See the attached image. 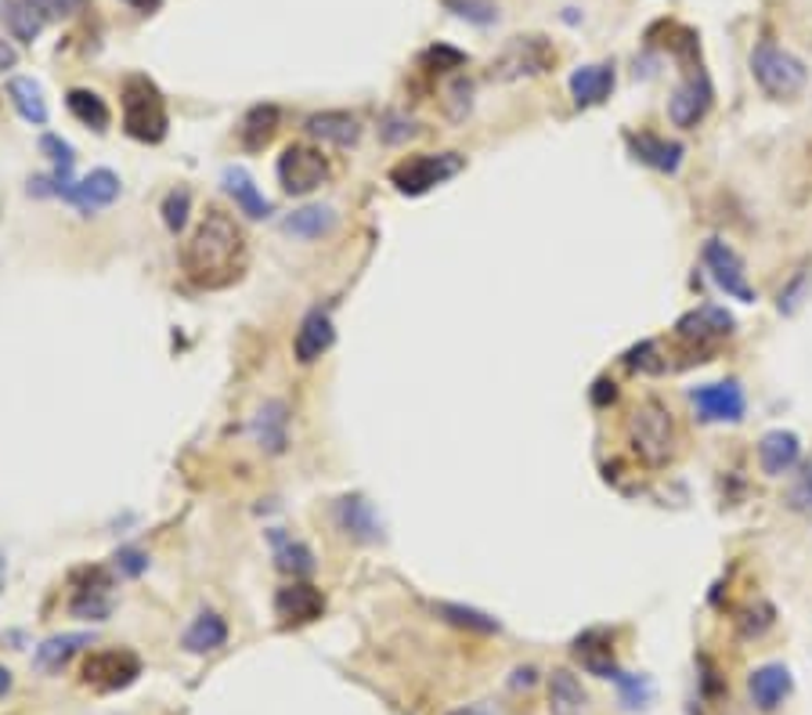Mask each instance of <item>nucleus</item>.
I'll return each instance as SVG.
<instances>
[{
    "instance_id": "nucleus-1",
    "label": "nucleus",
    "mask_w": 812,
    "mask_h": 715,
    "mask_svg": "<svg viewBox=\"0 0 812 715\" xmlns=\"http://www.w3.org/2000/svg\"><path fill=\"white\" fill-rule=\"evenodd\" d=\"M246 232L225 210H206L199 228L181 250V268L199 290H225V286L239 282L242 271H246Z\"/></svg>"
},
{
    "instance_id": "nucleus-2",
    "label": "nucleus",
    "mask_w": 812,
    "mask_h": 715,
    "mask_svg": "<svg viewBox=\"0 0 812 715\" xmlns=\"http://www.w3.org/2000/svg\"><path fill=\"white\" fill-rule=\"evenodd\" d=\"M629 445L632 452L643 459L646 466H665L676 456L679 434H676V420L665 401L646 398L632 409L629 416Z\"/></svg>"
},
{
    "instance_id": "nucleus-3",
    "label": "nucleus",
    "mask_w": 812,
    "mask_h": 715,
    "mask_svg": "<svg viewBox=\"0 0 812 715\" xmlns=\"http://www.w3.org/2000/svg\"><path fill=\"white\" fill-rule=\"evenodd\" d=\"M167 101H162L159 87L145 73H134L123 80V131L134 142L159 145L167 137Z\"/></svg>"
},
{
    "instance_id": "nucleus-4",
    "label": "nucleus",
    "mask_w": 812,
    "mask_h": 715,
    "mask_svg": "<svg viewBox=\"0 0 812 715\" xmlns=\"http://www.w3.org/2000/svg\"><path fill=\"white\" fill-rule=\"evenodd\" d=\"M751 73L769 98H795L809 80L805 62L795 59L791 51L776 48V44H759L751 51Z\"/></svg>"
},
{
    "instance_id": "nucleus-5",
    "label": "nucleus",
    "mask_w": 812,
    "mask_h": 715,
    "mask_svg": "<svg viewBox=\"0 0 812 715\" xmlns=\"http://www.w3.org/2000/svg\"><path fill=\"white\" fill-rule=\"evenodd\" d=\"M462 167H466V159H462L459 153L409 156L390 170V184L401 195H426L431 189H437V184H445L456 174H462Z\"/></svg>"
},
{
    "instance_id": "nucleus-6",
    "label": "nucleus",
    "mask_w": 812,
    "mask_h": 715,
    "mask_svg": "<svg viewBox=\"0 0 812 715\" xmlns=\"http://www.w3.org/2000/svg\"><path fill=\"white\" fill-rule=\"evenodd\" d=\"M553 65H556V48L545 37H513L492 59V76L509 84V80L542 76Z\"/></svg>"
},
{
    "instance_id": "nucleus-7",
    "label": "nucleus",
    "mask_w": 812,
    "mask_h": 715,
    "mask_svg": "<svg viewBox=\"0 0 812 715\" xmlns=\"http://www.w3.org/2000/svg\"><path fill=\"white\" fill-rule=\"evenodd\" d=\"M701 260L707 275H712V282L723 290L726 296L740 300V304H755V286L748 282V271H744V260H740V253L729 246L723 239H707L704 250H701Z\"/></svg>"
},
{
    "instance_id": "nucleus-8",
    "label": "nucleus",
    "mask_w": 812,
    "mask_h": 715,
    "mask_svg": "<svg viewBox=\"0 0 812 715\" xmlns=\"http://www.w3.org/2000/svg\"><path fill=\"white\" fill-rule=\"evenodd\" d=\"M278 181H282V192L289 195H307L329 181V159L311 145H289L278 156Z\"/></svg>"
},
{
    "instance_id": "nucleus-9",
    "label": "nucleus",
    "mask_w": 812,
    "mask_h": 715,
    "mask_svg": "<svg viewBox=\"0 0 812 715\" xmlns=\"http://www.w3.org/2000/svg\"><path fill=\"white\" fill-rule=\"evenodd\" d=\"M690 401H693V409H698L701 423H740L744 420V409H748V398H744V390H740L737 379L693 387Z\"/></svg>"
},
{
    "instance_id": "nucleus-10",
    "label": "nucleus",
    "mask_w": 812,
    "mask_h": 715,
    "mask_svg": "<svg viewBox=\"0 0 812 715\" xmlns=\"http://www.w3.org/2000/svg\"><path fill=\"white\" fill-rule=\"evenodd\" d=\"M712 98H715V90H712V80H707V73L701 65L690 69L687 80H682V84L671 90V98H668V120L676 126H682V131H690V126H698L707 117Z\"/></svg>"
},
{
    "instance_id": "nucleus-11",
    "label": "nucleus",
    "mask_w": 812,
    "mask_h": 715,
    "mask_svg": "<svg viewBox=\"0 0 812 715\" xmlns=\"http://www.w3.org/2000/svg\"><path fill=\"white\" fill-rule=\"evenodd\" d=\"M142 676V657L134 651H95L84 662V679L95 690H123Z\"/></svg>"
},
{
    "instance_id": "nucleus-12",
    "label": "nucleus",
    "mask_w": 812,
    "mask_h": 715,
    "mask_svg": "<svg viewBox=\"0 0 812 715\" xmlns=\"http://www.w3.org/2000/svg\"><path fill=\"white\" fill-rule=\"evenodd\" d=\"M737 326V318L729 315L726 307L718 304H701L698 311H687L679 322H676V337L682 343H693V348H707V343L729 337Z\"/></svg>"
},
{
    "instance_id": "nucleus-13",
    "label": "nucleus",
    "mask_w": 812,
    "mask_h": 715,
    "mask_svg": "<svg viewBox=\"0 0 812 715\" xmlns=\"http://www.w3.org/2000/svg\"><path fill=\"white\" fill-rule=\"evenodd\" d=\"M325 610V596L322 590L307 582H293V585H282L275 596V615L286 621V626H307V621L322 618Z\"/></svg>"
},
{
    "instance_id": "nucleus-14",
    "label": "nucleus",
    "mask_w": 812,
    "mask_h": 715,
    "mask_svg": "<svg viewBox=\"0 0 812 715\" xmlns=\"http://www.w3.org/2000/svg\"><path fill=\"white\" fill-rule=\"evenodd\" d=\"M791 690H795V679L787 665H762L748 676V694L762 712H776L791 698Z\"/></svg>"
},
{
    "instance_id": "nucleus-15",
    "label": "nucleus",
    "mask_w": 812,
    "mask_h": 715,
    "mask_svg": "<svg viewBox=\"0 0 812 715\" xmlns=\"http://www.w3.org/2000/svg\"><path fill=\"white\" fill-rule=\"evenodd\" d=\"M336 524L347 538L357 542H379L383 538V524L373 510V502L362 499V495H347V499L336 502Z\"/></svg>"
},
{
    "instance_id": "nucleus-16",
    "label": "nucleus",
    "mask_w": 812,
    "mask_h": 715,
    "mask_svg": "<svg viewBox=\"0 0 812 715\" xmlns=\"http://www.w3.org/2000/svg\"><path fill=\"white\" fill-rule=\"evenodd\" d=\"M332 340H336V329H332L329 311H322V307L307 311V318L300 322L296 340H293V354H296V362H304V365L318 362V358L332 348Z\"/></svg>"
},
{
    "instance_id": "nucleus-17",
    "label": "nucleus",
    "mask_w": 812,
    "mask_h": 715,
    "mask_svg": "<svg viewBox=\"0 0 812 715\" xmlns=\"http://www.w3.org/2000/svg\"><path fill=\"white\" fill-rule=\"evenodd\" d=\"M798 459H802V441H798V434L791 431H769L762 434L759 441V463L769 477H784L791 474L798 466Z\"/></svg>"
},
{
    "instance_id": "nucleus-18",
    "label": "nucleus",
    "mask_w": 812,
    "mask_h": 715,
    "mask_svg": "<svg viewBox=\"0 0 812 715\" xmlns=\"http://www.w3.org/2000/svg\"><path fill=\"white\" fill-rule=\"evenodd\" d=\"M625 142H629L632 156L640 159V163L660 170V174H679L682 153H687L679 142H668V137H657V134H646V131L643 134H629Z\"/></svg>"
},
{
    "instance_id": "nucleus-19",
    "label": "nucleus",
    "mask_w": 812,
    "mask_h": 715,
    "mask_svg": "<svg viewBox=\"0 0 812 715\" xmlns=\"http://www.w3.org/2000/svg\"><path fill=\"white\" fill-rule=\"evenodd\" d=\"M120 199V178L112 174V170H90L84 181L73 184V192H69V203H76L84 214H95V210H106Z\"/></svg>"
},
{
    "instance_id": "nucleus-20",
    "label": "nucleus",
    "mask_w": 812,
    "mask_h": 715,
    "mask_svg": "<svg viewBox=\"0 0 812 715\" xmlns=\"http://www.w3.org/2000/svg\"><path fill=\"white\" fill-rule=\"evenodd\" d=\"M614 90V65H582L571 73V95L578 109H593Z\"/></svg>"
},
{
    "instance_id": "nucleus-21",
    "label": "nucleus",
    "mask_w": 812,
    "mask_h": 715,
    "mask_svg": "<svg viewBox=\"0 0 812 715\" xmlns=\"http://www.w3.org/2000/svg\"><path fill=\"white\" fill-rule=\"evenodd\" d=\"M307 134L336 148H351L362 142V123H357L351 112H315V117L307 120Z\"/></svg>"
},
{
    "instance_id": "nucleus-22",
    "label": "nucleus",
    "mask_w": 812,
    "mask_h": 715,
    "mask_svg": "<svg viewBox=\"0 0 812 715\" xmlns=\"http://www.w3.org/2000/svg\"><path fill=\"white\" fill-rule=\"evenodd\" d=\"M0 22L8 26V33L22 44H33L40 37L44 22L48 15L37 8V0H0Z\"/></svg>"
},
{
    "instance_id": "nucleus-23",
    "label": "nucleus",
    "mask_w": 812,
    "mask_h": 715,
    "mask_svg": "<svg viewBox=\"0 0 812 715\" xmlns=\"http://www.w3.org/2000/svg\"><path fill=\"white\" fill-rule=\"evenodd\" d=\"M589 705V694L571 668H553L549 676V712L553 715H582Z\"/></svg>"
},
{
    "instance_id": "nucleus-24",
    "label": "nucleus",
    "mask_w": 812,
    "mask_h": 715,
    "mask_svg": "<svg viewBox=\"0 0 812 715\" xmlns=\"http://www.w3.org/2000/svg\"><path fill=\"white\" fill-rule=\"evenodd\" d=\"M574 654L578 662H582L589 672L599 676V679H610L618 672V665H614V647H610V637L607 629H589L582 637L574 640Z\"/></svg>"
},
{
    "instance_id": "nucleus-25",
    "label": "nucleus",
    "mask_w": 812,
    "mask_h": 715,
    "mask_svg": "<svg viewBox=\"0 0 812 715\" xmlns=\"http://www.w3.org/2000/svg\"><path fill=\"white\" fill-rule=\"evenodd\" d=\"M289 405L286 401H268L260 412H257V423H253V434H257V445L264 452H286V441H289Z\"/></svg>"
},
{
    "instance_id": "nucleus-26",
    "label": "nucleus",
    "mask_w": 812,
    "mask_h": 715,
    "mask_svg": "<svg viewBox=\"0 0 812 715\" xmlns=\"http://www.w3.org/2000/svg\"><path fill=\"white\" fill-rule=\"evenodd\" d=\"M225 192L235 199V206L246 217H253V221H260V217H268L271 214V203L264 199L260 195V189L253 184V178H250V170H242V167H228L225 170Z\"/></svg>"
},
{
    "instance_id": "nucleus-27",
    "label": "nucleus",
    "mask_w": 812,
    "mask_h": 715,
    "mask_svg": "<svg viewBox=\"0 0 812 715\" xmlns=\"http://www.w3.org/2000/svg\"><path fill=\"white\" fill-rule=\"evenodd\" d=\"M332 228H336L332 206H300V210L286 217V232L296 235V239H307V242L332 235Z\"/></svg>"
},
{
    "instance_id": "nucleus-28",
    "label": "nucleus",
    "mask_w": 812,
    "mask_h": 715,
    "mask_svg": "<svg viewBox=\"0 0 812 715\" xmlns=\"http://www.w3.org/2000/svg\"><path fill=\"white\" fill-rule=\"evenodd\" d=\"M225 643H228V626L214 610H203V615L192 621V629L184 632V647L192 654H210L225 647Z\"/></svg>"
},
{
    "instance_id": "nucleus-29",
    "label": "nucleus",
    "mask_w": 812,
    "mask_h": 715,
    "mask_svg": "<svg viewBox=\"0 0 812 715\" xmlns=\"http://www.w3.org/2000/svg\"><path fill=\"white\" fill-rule=\"evenodd\" d=\"M8 98H11V106L19 109V117L26 120V123H37V126L48 123V101H44L40 84H33L29 76H15V80H11V84H8Z\"/></svg>"
},
{
    "instance_id": "nucleus-30",
    "label": "nucleus",
    "mask_w": 812,
    "mask_h": 715,
    "mask_svg": "<svg viewBox=\"0 0 812 715\" xmlns=\"http://www.w3.org/2000/svg\"><path fill=\"white\" fill-rule=\"evenodd\" d=\"M278 131V109L275 106H257L246 112V120L239 126V142L246 153H260Z\"/></svg>"
},
{
    "instance_id": "nucleus-31",
    "label": "nucleus",
    "mask_w": 812,
    "mask_h": 715,
    "mask_svg": "<svg viewBox=\"0 0 812 715\" xmlns=\"http://www.w3.org/2000/svg\"><path fill=\"white\" fill-rule=\"evenodd\" d=\"M65 106H69V112H73L80 123L90 126V131H106L109 120H112L106 98L95 95V90H87V87H73V90H69Z\"/></svg>"
},
{
    "instance_id": "nucleus-32",
    "label": "nucleus",
    "mask_w": 812,
    "mask_h": 715,
    "mask_svg": "<svg viewBox=\"0 0 812 715\" xmlns=\"http://www.w3.org/2000/svg\"><path fill=\"white\" fill-rule=\"evenodd\" d=\"M84 643H90L87 632H65V637L44 640L37 647V665L44 668V672H58V668H62L80 647H84Z\"/></svg>"
},
{
    "instance_id": "nucleus-33",
    "label": "nucleus",
    "mask_w": 812,
    "mask_h": 715,
    "mask_svg": "<svg viewBox=\"0 0 812 715\" xmlns=\"http://www.w3.org/2000/svg\"><path fill=\"white\" fill-rule=\"evenodd\" d=\"M271 542H275V560L278 568L289 571V574H311L315 571V553H311L304 542L289 538L282 532H271Z\"/></svg>"
},
{
    "instance_id": "nucleus-34",
    "label": "nucleus",
    "mask_w": 812,
    "mask_h": 715,
    "mask_svg": "<svg viewBox=\"0 0 812 715\" xmlns=\"http://www.w3.org/2000/svg\"><path fill=\"white\" fill-rule=\"evenodd\" d=\"M434 610H437V615L445 618V621H451V626H459V629H473V632H498V629H502L492 615H484V610H477V607L437 604Z\"/></svg>"
},
{
    "instance_id": "nucleus-35",
    "label": "nucleus",
    "mask_w": 812,
    "mask_h": 715,
    "mask_svg": "<svg viewBox=\"0 0 812 715\" xmlns=\"http://www.w3.org/2000/svg\"><path fill=\"white\" fill-rule=\"evenodd\" d=\"M189 210H192V192L189 189H173L162 199V221H167L170 232H181L189 225Z\"/></svg>"
},
{
    "instance_id": "nucleus-36",
    "label": "nucleus",
    "mask_w": 812,
    "mask_h": 715,
    "mask_svg": "<svg viewBox=\"0 0 812 715\" xmlns=\"http://www.w3.org/2000/svg\"><path fill=\"white\" fill-rule=\"evenodd\" d=\"M610 679L621 687V698H625V705H629V708H643L646 701L654 698V687H650L646 676H629V672H621V668H618Z\"/></svg>"
},
{
    "instance_id": "nucleus-37",
    "label": "nucleus",
    "mask_w": 812,
    "mask_h": 715,
    "mask_svg": "<svg viewBox=\"0 0 812 715\" xmlns=\"http://www.w3.org/2000/svg\"><path fill=\"white\" fill-rule=\"evenodd\" d=\"M445 106H448L451 120H466V112L473 109V84L466 76H456L448 84V101H445Z\"/></svg>"
},
{
    "instance_id": "nucleus-38",
    "label": "nucleus",
    "mask_w": 812,
    "mask_h": 715,
    "mask_svg": "<svg viewBox=\"0 0 812 715\" xmlns=\"http://www.w3.org/2000/svg\"><path fill=\"white\" fill-rule=\"evenodd\" d=\"M40 153L51 159L54 170H73V163H76L73 145L62 142V137H58V134H44V137H40Z\"/></svg>"
},
{
    "instance_id": "nucleus-39",
    "label": "nucleus",
    "mask_w": 812,
    "mask_h": 715,
    "mask_svg": "<svg viewBox=\"0 0 812 715\" xmlns=\"http://www.w3.org/2000/svg\"><path fill=\"white\" fill-rule=\"evenodd\" d=\"M787 506H791L795 513H805L812 517V466H805L798 481L787 488Z\"/></svg>"
},
{
    "instance_id": "nucleus-40",
    "label": "nucleus",
    "mask_w": 812,
    "mask_h": 715,
    "mask_svg": "<svg viewBox=\"0 0 812 715\" xmlns=\"http://www.w3.org/2000/svg\"><path fill=\"white\" fill-rule=\"evenodd\" d=\"M625 365L640 368V373H665V362H657V343L654 340H643L640 348H632L629 354H625Z\"/></svg>"
},
{
    "instance_id": "nucleus-41",
    "label": "nucleus",
    "mask_w": 812,
    "mask_h": 715,
    "mask_svg": "<svg viewBox=\"0 0 812 715\" xmlns=\"http://www.w3.org/2000/svg\"><path fill=\"white\" fill-rule=\"evenodd\" d=\"M805 286H809V268H802L791 282L784 286V290H780V304H776V307H780L784 315H795L798 304H802V296H805Z\"/></svg>"
},
{
    "instance_id": "nucleus-42",
    "label": "nucleus",
    "mask_w": 812,
    "mask_h": 715,
    "mask_svg": "<svg viewBox=\"0 0 812 715\" xmlns=\"http://www.w3.org/2000/svg\"><path fill=\"white\" fill-rule=\"evenodd\" d=\"M426 62L437 65V73H448V69H459L466 62V54L456 51V48H445V44H437V48L426 51Z\"/></svg>"
},
{
    "instance_id": "nucleus-43",
    "label": "nucleus",
    "mask_w": 812,
    "mask_h": 715,
    "mask_svg": "<svg viewBox=\"0 0 812 715\" xmlns=\"http://www.w3.org/2000/svg\"><path fill=\"white\" fill-rule=\"evenodd\" d=\"M112 560H116V568H120L123 574H131V579H134V574H142V571L148 568V557H145L142 549H120Z\"/></svg>"
},
{
    "instance_id": "nucleus-44",
    "label": "nucleus",
    "mask_w": 812,
    "mask_h": 715,
    "mask_svg": "<svg viewBox=\"0 0 812 715\" xmlns=\"http://www.w3.org/2000/svg\"><path fill=\"white\" fill-rule=\"evenodd\" d=\"M451 8H459V15L473 19V22H492L495 19V8L487 4V0H459V4H451Z\"/></svg>"
},
{
    "instance_id": "nucleus-45",
    "label": "nucleus",
    "mask_w": 812,
    "mask_h": 715,
    "mask_svg": "<svg viewBox=\"0 0 812 715\" xmlns=\"http://www.w3.org/2000/svg\"><path fill=\"white\" fill-rule=\"evenodd\" d=\"M84 4H87V0H37V8L48 19H54V15H76V11L84 8Z\"/></svg>"
},
{
    "instance_id": "nucleus-46",
    "label": "nucleus",
    "mask_w": 812,
    "mask_h": 715,
    "mask_svg": "<svg viewBox=\"0 0 812 715\" xmlns=\"http://www.w3.org/2000/svg\"><path fill=\"white\" fill-rule=\"evenodd\" d=\"M15 59H19V54H15V48H11V44H4V40H0V73H4V69H11V65H15Z\"/></svg>"
},
{
    "instance_id": "nucleus-47",
    "label": "nucleus",
    "mask_w": 812,
    "mask_h": 715,
    "mask_svg": "<svg viewBox=\"0 0 812 715\" xmlns=\"http://www.w3.org/2000/svg\"><path fill=\"white\" fill-rule=\"evenodd\" d=\"M131 8H137V11H156L159 8V0H126Z\"/></svg>"
},
{
    "instance_id": "nucleus-48",
    "label": "nucleus",
    "mask_w": 812,
    "mask_h": 715,
    "mask_svg": "<svg viewBox=\"0 0 812 715\" xmlns=\"http://www.w3.org/2000/svg\"><path fill=\"white\" fill-rule=\"evenodd\" d=\"M8 690H11V672H8V668H0V698H4Z\"/></svg>"
},
{
    "instance_id": "nucleus-49",
    "label": "nucleus",
    "mask_w": 812,
    "mask_h": 715,
    "mask_svg": "<svg viewBox=\"0 0 812 715\" xmlns=\"http://www.w3.org/2000/svg\"><path fill=\"white\" fill-rule=\"evenodd\" d=\"M4 579H8V560H4V553H0V590H4Z\"/></svg>"
},
{
    "instance_id": "nucleus-50",
    "label": "nucleus",
    "mask_w": 812,
    "mask_h": 715,
    "mask_svg": "<svg viewBox=\"0 0 812 715\" xmlns=\"http://www.w3.org/2000/svg\"><path fill=\"white\" fill-rule=\"evenodd\" d=\"M448 715H487V708H459V712H448Z\"/></svg>"
}]
</instances>
